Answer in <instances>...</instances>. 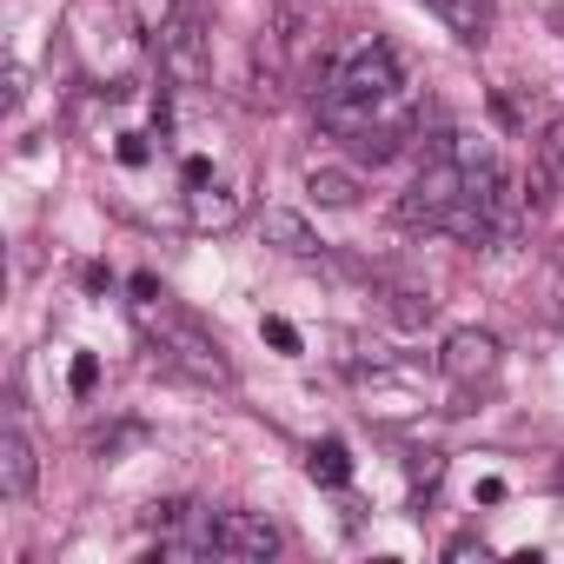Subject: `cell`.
<instances>
[{"instance_id": "cell-1", "label": "cell", "mask_w": 564, "mask_h": 564, "mask_svg": "<svg viewBox=\"0 0 564 564\" xmlns=\"http://www.w3.org/2000/svg\"><path fill=\"white\" fill-rule=\"evenodd\" d=\"M399 94V54L386 41H359L319 87V120L333 133H366L372 113Z\"/></svg>"}, {"instance_id": "cell-2", "label": "cell", "mask_w": 564, "mask_h": 564, "mask_svg": "<svg viewBox=\"0 0 564 564\" xmlns=\"http://www.w3.org/2000/svg\"><path fill=\"white\" fill-rule=\"evenodd\" d=\"M140 333L153 339V359L193 386H232V366L219 352V339L206 326H193L186 313H173L166 300H140Z\"/></svg>"}, {"instance_id": "cell-3", "label": "cell", "mask_w": 564, "mask_h": 564, "mask_svg": "<svg viewBox=\"0 0 564 564\" xmlns=\"http://www.w3.org/2000/svg\"><path fill=\"white\" fill-rule=\"evenodd\" d=\"M160 74L173 87H206L213 61H206V28H199V0H173V14L160 21Z\"/></svg>"}, {"instance_id": "cell-4", "label": "cell", "mask_w": 564, "mask_h": 564, "mask_svg": "<svg viewBox=\"0 0 564 564\" xmlns=\"http://www.w3.org/2000/svg\"><path fill=\"white\" fill-rule=\"evenodd\" d=\"M465 199V160L458 153H432L425 166H419V180L405 186V199H399V219L405 226H445V213Z\"/></svg>"}, {"instance_id": "cell-5", "label": "cell", "mask_w": 564, "mask_h": 564, "mask_svg": "<svg viewBox=\"0 0 564 564\" xmlns=\"http://www.w3.org/2000/svg\"><path fill=\"white\" fill-rule=\"evenodd\" d=\"M498 366H505V346H498V333H485V326H458V333L438 346V372H445L458 392H485V386L498 379Z\"/></svg>"}, {"instance_id": "cell-6", "label": "cell", "mask_w": 564, "mask_h": 564, "mask_svg": "<svg viewBox=\"0 0 564 564\" xmlns=\"http://www.w3.org/2000/svg\"><path fill=\"white\" fill-rule=\"evenodd\" d=\"M213 551L232 557V564H265V557H279V524L259 518V511H219L213 518Z\"/></svg>"}, {"instance_id": "cell-7", "label": "cell", "mask_w": 564, "mask_h": 564, "mask_svg": "<svg viewBox=\"0 0 564 564\" xmlns=\"http://www.w3.org/2000/svg\"><path fill=\"white\" fill-rule=\"evenodd\" d=\"M34 485H41V452L21 432V419H8L0 425V491L21 505V498H34Z\"/></svg>"}, {"instance_id": "cell-8", "label": "cell", "mask_w": 564, "mask_h": 564, "mask_svg": "<svg viewBox=\"0 0 564 564\" xmlns=\"http://www.w3.org/2000/svg\"><path fill=\"white\" fill-rule=\"evenodd\" d=\"M564 193V113H551L544 120V133H538V160H531V206H544V199H557Z\"/></svg>"}, {"instance_id": "cell-9", "label": "cell", "mask_w": 564, "mask_h": 564, "mask_svg": "<svg viewBox=\"0 0 564 564\" xmlns=\"http://www.w3.org/2000/svg\"><path fill=\"white\" fill-rule=\"evenodd\" d=\"M259 239H265L272 252H286V259H313V252H319L306 213H293V206H265V213H259Z\"/></svg>"}, {"instance_id": "cell-10", "label": "cell", "mask_w": 564, "mask_h": 564, "mask_svg": "<svg viewBox=\"0 0 564 564\" xmlns=\"http://www.w3.org/2000/svg\"><path fill=\"white\" fill-rule=\"evenodd\" d=\"M232 219H239V193H232V186L206 180V186L186 193V226H193V232H226Z\"/></svg>"}, {"instance_id": "cell-11", "label": "cell", "mask_w": 564, "mask_h": 564, "mask_svg": "<svg viewBox=\"0 0 564 564\" xmlns=\"http://www.w3.org/2000/svg\"><path fill=\"white\" fill-rule=\"evenodd\" d=\"M306 193H313L319 206H339V213H346V206H359L366 180H359L352 166H319V160H313V166H306Z\"/></svg>"}, {"instance_id": "cell-12", "label": "cell", "mask_w": 564, "mask_h": 564, "mask_svg": "<svg viewBox=\"0 0 564 564\" xmlns=\"http://www.w3.org/2000/svg\"><path fill=\"white\" fill-rule=\"evenodd\" d=\"M379 313H386V319H399L405 333H419V326H432L438 300H432L425 286H379Z\"/></svg>"}, {"instance_id": "cell-13", "label": "cell", "mask_w": 564, "mask_h": 564, "mask_svg": "<svg viewBox=\"0 0 564 564\" xmlns=\"http://www.w3.org/2000/svg\"><path fill=\"white\" fill-rule=\"evenodd\" d=\"M425 8H432L458 41H471V47L491 34V0H425Z\"/></svg>"}, {"instance_id": "cell-14", "label": "cell", "mask_w": 564, "mask_h": 564, "mask_svg": "<svg viewBox=\"0 0 564 564\" xmlns=\"http://www.w3.org/2000/svg\"><path fill=\"white\" fill-rule=\"evenodd\" d=\"M306 471H313L319 485H346V478H352V458H346V445H339V438H319V445H313V458H306Z\"/></svg>"}, {"instance_id": "cell-15", "label": "cell", "mask_w": 564, "mask_h": 564, "mask_svg": "<svg viewBox=\"0 0 564 564\" xmlns=\"http://www.w3.org/2000/svg\"><path fill=\"white\" fill-rule=\"evenodd\" d=\"M438 485H445V458L438 452H419L412 458V498H432Z\"/></svg>"}, {"instance_id": "cell-16", "label": "cell", "mask_w": 564, "mask_h": 564, "mask_svg": "<svg viewBox=\"0 0 564 564\" xmlns=\"http://www.w3.org/2000/svg\"><path fill=\"white\" fill-rule=\"evenodd\" d=\"M127 445H147V425H113V432H94V452H127Z\"/></svg>"}, {"instance_id": "cell-17", "label": "cell", "mask_w": 564, "mask_h": 564, "mask_svg": "<svg viewBox=\"0 0 564 564\" xmlns=\"http://www.w3.org/2000/svg\"><path fill=\"white\" fill-rule=\"evenodd\" d=\"M259 333H265V346H272V352H286V359L300 352V333H293V319H279V313H272V319H259Z\"/></svg>"}, {"instance_id": "cell-18", "label": "cell", "mask_w": 564, "mask_h": 564, "mask_svg": "<svg viewBox=\"0 0 564 564\" xmlns=\"http://www.w3.org/2000/svg\"><path fill=\"white\" fill-rule=\"evenodd\" d=\"M113 153H120V166H147V160H153L147 133H120V140H113Z\"/></svg>"}, {"instance_id": "cell-19", "label": "cell", "mask_w": 564, "mask_h": 564, "mask_svg": "<svg viewBox=\"0 0 564 564\" xmlns=\"http://www.w3.org/2000/svg\"><path fill=\"white\" fill-rule=\"evenodd\" d=\"M67 379H74V392H80V399H87V392H94V386H100V359H94V352H80V359H74V372H67Z\"/></svg>"}, {"instance_id": "cell-20", "label": "cell", "mask_w": 564, "mask_h": 564, "mask_svg": "<svg viewBox=\"0 0 564 564\" xmlns=\"http://www.w3.org/2000/svg\"><path fill=\"white\" fill-rule=\"evenodd\" d=\"M551 319L564 326V246H557V265H551Z\"/></svg>"}, {"instance_id": "cell-21", "label": "cell", "mask_w": 564, "mask_h": 564, "mask_svg": "<svg viewBox=\"0 0 564 564\" xmlns=\"http://www.w3.org/2000/svg\"><path fill=\"white\" fill-rule=\"evenodd\" d=\"M445 557H485V538H471V531H465V538H452V544H445Z\"/></svg>"}, {"instance_id": "cell-22", "label": "cell", "mask_w": 564, "mask_h": 564, "mask_svg": "<svg viewBox=\"0 0 564 564\" xmlns=\"http://www.w3.org/2000/svg\"><path fill=\"white\" fill-rule=\"evenodd\" d=\"M28 100V67H8V107H21Z\"/></svg>"}, {"instance_id": "cell-23", "label": "cell", "mask_w": 564, "mask_h": 564, "mask_svg": "<svg viewBox=\"0 0 564 564\" xmlns=\"http://www.w3.org/2000/svg\"><path fill=\"white\" fill-rule=\"evenodd\" d=\"M206 180H213V166H206V160L193 153V160H186V193H193V186H206Z\"/></svg>"}, {"instance_id": "cell-24", "label": "cell", "mask_w": 564, "mask_h": 564, "mask_svg": "<svg viewBox=\"0 0 564 564\" xmlns=\"http://www.w3.org/2000/svg\"><path fill=\"white\" fill-rule=\"evenodd\" d=\"M505 498V478H478V505H498Z\"/></svg>"}, {"instance_id": "cell-25", "label": "cell", "mask_w": 564, "mask_h": 564, "mask_svg": "<svg viewBox=\"0 0 564 564\" xmlns=\"http://www.w3.org/2000/svg\"><path fill=\"white\" fill-rule=\"evenodd\" d=\"M557 491H564V465H557Z\"/></svg>"}, {"instance_id": "cell-26", "label": "cell", "mask_w": 564, "mask_h": 564, "mask_svg": "<svg viewBox=\"0 0 564 564\" xmlns=\"http://www.w3.org/2000/svg\"><path fill=\"white\" fill-rule=\"evenodd\" d=\"M557 28H564V14H557Z\"/></svg>"}]
</instances>
